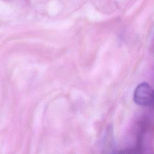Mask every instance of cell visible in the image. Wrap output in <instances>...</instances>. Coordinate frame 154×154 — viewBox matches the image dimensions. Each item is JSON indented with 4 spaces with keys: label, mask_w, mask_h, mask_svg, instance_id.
<instances>
[{
    "label": "cell",
    "mask_w": 154,
    "mask_h": 154,
    "mask_svg": "<svg viewBox=\"0 0 154 154\" xmlns=\"http://www.w3.org/2000/svg\"><path fill=\"white\" fill-rule=\"evenodd\" d=\"M134 100L138 105L151 106L153 105V91L146 82L139 84L134 91Z\"/></svg>",
    "instance_id": "6da1fadb"
}]
</instances>
